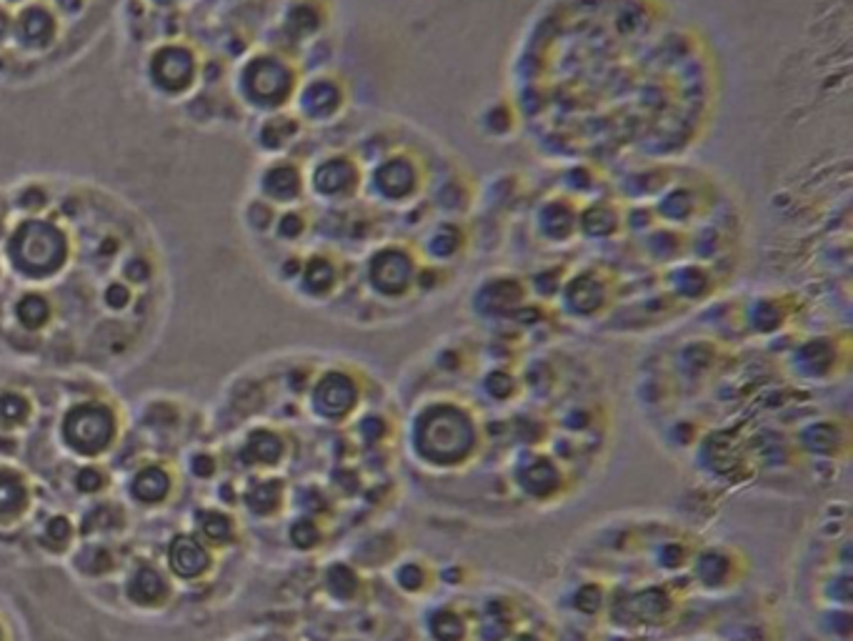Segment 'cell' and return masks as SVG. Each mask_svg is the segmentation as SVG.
Wrapping results in <instances>:
<instances>
[{"label":"cell","mask_w":853,"mask_h":641,"mask_svg":"<svg viewBox=\"0 0 853 641\" xmlns=\"http://www.w3.org/2000/svg\"><path fill=\"white\" fill-rule=\"evenodd\" d=\"M501 201L513 304L483 321L638 331L708 304L734 273L738 221L718 184L673 158L561 161Z\"/></svg>","instance_id":"obj_1"},{"label":"cell","mask_w":853,"mask_h":641,"mask_svg":"<svg viewBox=\"0 0 853 641\" xmlns=\"http://www.w3.org/2000/svg\"><path fill=\"white\" fill-rule=\"evenodd\" d=\"M403 471L486 519L558 509L594 481L611 446L604 381L540 328L481 321L393 389Z\"/></svg>","instance_id":"obj_2"},{"label":"cell","mask_w":853,"mask_h":641,"mask_svg":"<svg viewBox=\"0 0 853 641\" xmlns=\"http://www.w3.org/2000/svg\"><path fill=\"white\" fill-rule=\"evenodd\" d=\"M734 556L670 522H628L573 556L556 641H748Z\"/></svg>","instance_id":"obj_3"},{"label":"cell","mask_w":853,"mask_h":641,"mask_svg":"<svg viewBox=\"0 0 853 641\" xmlns=\"http://www.w3.org/2000/svg\"><path fill=\"white\" fill-rule=\"evenodd\" d=\"M65 256V239L53 223L28 221L15 231L11 243V259L25 276L43 278L61 269Z\"/></svg>","instance_id":"obj_4"},{"label":"cell","mask_w":853,"mask_h":641,"mask_svg":"<svg viewBox=\"0 0 853 641\" xmlns=\"http://www.w3.org/2000/svg\"><path fill=\"white\" fill-rule=\"evenodd\" d=\"M113 434H116V419L106 406L83 403L65 416V444L78 454H86V457L100 454L110 444Z\"/></svg>","instance_id":"obj_5"},{"label":"cell","mask_w":853,"mask_h":641,"mask_svg":"<svg viewBox=\"0 0 853 641\" xmlns=\"http://www.w3.org/2000/svg\"><path fill=\"white\" fill-rule=\"evenodd\" d=\"M246 90L258 103H281L291 90V71L270 58H260L246 71Z\"/></svg>","instance_id":"obj_6"},{"label":"cell","mask_w":853,"mask_h":641,"mask_svg":"<svg viewBox=\"0 0 853 641\" xmlns=\"http://www.w3.org/2000/svg\"><path fill=\"white\" fill-rule=\"evenodd\" d=\"M153 78L165 90H181L193 78V55L183 48H163L153 61Z\"/></svg>","instance_id":"obj_7"},{"label":"cell","mask_w":853,"mask_h":641,"mask_svg":"<svg viewBox=\"0 0 853 641\" xmlns=\"http://www.w3.org/2000/svg\"><path fill=\"white\" fill-rule=\"evenodd\" d=\"M208 564V556L203 551V546L188 536H178L171 546V566L178 576L185 579H193L198 576Z\"/></svg>","instance_id":"obj_8"},{"label":"cell","mask_w":853,"mask_h":641,"mask_svg":"<svg viewBox=\"0 0 853 641\" xmlns=\"http://www.w3.org/2000/svg\"><path fill=\"white\" fill-rule=\"evenodd\" d=\"M263 188H266V193L273 201H293L301 193V175L288 164L276 165V168H270L266 174Z\"/></svg>","instance_id":"obj_9"},{"label":"cell","mask_w":853,"mask_h":641,"mask_svg":"<svg viewBox=\"0 0 853 641\" xmlns=\"http://www.w3.org/2000/svg\"><path fill=\"white\" fill-rule=\"evenodd\" d=\"M283 454L281 438L270 431H256L250 434L248 444L243 448V458L248 464H276Z\"/></svg>","instance_id":"obj_10"},{"label":"cell","mask_w":853,"mask_h":641,"mask_svg":"<svg viewBox=\"0 0 853 641\" xmlns=\"http://www.w3.org/2000/svg\"><path fill=\"white\" fill-rule=\"evenodd\" d=\"M163 591V579L161 574L151 569V566H143L136 571V576L130 579L128 584V597L138 604H153V601H161Z\"/></svg>","instance_id":"obj_11"},{"label":"cell","mask_w":853,"mask_h":641,"mask_svg":"<svg viewBox=\"0 0 853 641\" xmlns=\"http://www.w3.org/2000/svg\"><path fill=\"white\" fill-rule=\"evenodd\" d=\"M171 489V481L165 476V471H161L158 467H151L141 471L136 481H133V494H136V499L141 501H161L165 494Z\"/></svg>","instance_id":"obj_12"},{"label":"cell","mask_w":853,"mask_h":641,"mask_svg":"<svg viewBox=\"0 0 853 641\" xmlns=\"http://www.w3.org/2000/svg\"><path fill=\"white\" fill-rule=\"evenodd\" d=\"M21 35L25 38V43L31 45H43L53 38V21L43 8H31V11L23 13L21 18Z\"/></svg>","instance_id":"obj_13"},{"label":"cell","mask_w":853,"mask_h":641,"mask_svg":"<svg viewBox=\"0 0 853 641\" xmlns=\"http://www.w3.org/2000/svg\"><path fill=\"white\" fill-rule=\"evenodd\" d=\"M281 494H283V484L278 478H268V481H260L256 484L253 489L248 491V506L260 516H266L270 511L278 509V504H281Z\"/></svg>","instance_id":"obj_14"},{"label":"cell","mask_w":853,"mask_h":641,"mask_svg":"<svg viewBox=\"0 0 853 641\" xmlns=\"http://www.w3.org/2000/svg\"><path fill=\"white\" fill-rule=\"evenodd\" d=\"M25 506V489L13 474L0 471V516H15Z\"/></svg>","instance_id":"obj_15"},{"label":"cell","mask_w":853,"mask_h":641,"mask_svg":"<svg viewBox=\"0 0 853 641\" xmlns=\"http://www.w3.org/2000/svg\"><path fill=\"white\" fill-rule=\"evenodd\" d=\"M15 311H18L23 326L28 328H41L48 321V316H51V308H48V304L41 296H25Z\"/></svg>","instance_id":"obj_16"},{"label":"cell","mask_w":853,"mask_h":641,"mask_svg":"<svg viewBox=\"0 0 853 641\" xmlns=\"http://www.w3.org/2000/svg\"><path fill=\"white\" fill-rule=\"evenodd\" d=\"M28 416V401L18 393H3L0 396V421L5 424H18Z\"/></svg>","instance_id":"obj_17"},{"label":"cell","mask_w":853,"mask_h":641,"mask_svg":"<svg viewBox=\"0 0 853 641\" xmlns=\"http://www.w3.org/2000/svg\"><path fill=\"white\" fill-rule=\"evenodd\" d=\"M203 533L208 539H213V542H226V539H230L233 529H230V522L223 514L208 511V514H203Z\"/></svg>","instance_id":"obj_18"},{"label":"cell","mask_w":853,"mask_h":641,"mask_svg":"<svg viewBox=\"0 0 853 641\" xmlns=\"http://www.w3.org/2000/svg\"><path fill=\"white\" fill-rule=\"evenodd\" d=\"M80 559H83V569L90 571V574H100V571H106L110 566L108 551H103V549H98V546L96 549H88Z\"/></svg>","instance_id":"obj_19"},{"label":"cell","mask_w":853,"mask_h":641,"mask_svg":"<svg viewBox=\"0 0 853 641\" xmlns=\"http://www.w3.org/2000/svg\"><path fill=\"white\" fill-rule=\"evenodd\" d=\"M78 486L83 491H98L103 486V476H100V471L96 468H83L80 474H78Z\"/></svg>","instance_id":"obj_20"},{"label":"cell","mask_w":853,"mask_h":641,"mask_svg":"<svg viewBox=\"0 0 853 641\" xmlns=\"http://www.w3.org/2000/svg\"><path fill=\"white\" fill-rule=\"evenodd\" d=\"M126 276H128V281L141 283L151 276V269H148V263H143L141 259H133V261L126 266Z\"/></svg>","instance_id":"obj_21"},{"label":"cell","mask_w":853,"mask_h":641,"mask_svg":"<svg viewBox=\"0 0 853 641\" xmlns=\"http://www.w3.org/2000/svg\"><path fill=\"white\" fill-rule=\"evenodd\" d=\"M106 301L110 308H123L128 304V291L123 288V283H113L108 291H106Z\"/></svg>","instance_id":"obj_22"},{"label":"cell","mask_w":853,"mask_h":641,"mask_svg":"<svg viewBox=\"0 0 853 641\" xmlns=\"http://www.w3.org/2000/svg\"><path fill=\"white\" fill-rule=\"evenodd\" d=\"M68 536H70V523L65 522V519H53V522L48 523V539H53V542H68Z\"/></svg>","instance_id":"obj_23"},{"label":"cell","mask_w":853,"mask_h":641,"mask_svg":"<svg viewBox=\"0 0 853 641\" xmlns=\"http://www.w3.org/2000/svg\"><path fill=\"white\" fill-rule=\"evenodd\" d=\"M193 471L195 476H211L213 474V461L208 457H198L193 461Z\"/></svg>","instance_id":"obj_24"},{"label":"cell","mask_w":853,"mask_h":641,"mask_svg":"<svg viewBox=\"0 0 853 641\" xmlns=\"http://www.w3.org/2000/svg\"><path fill=\"white\" fill-rule=\"evenodd\" d=\"M5 33V18H3V15H0V35Z\"/></svg>","instance_id":"obj_25"}]
</instances>
